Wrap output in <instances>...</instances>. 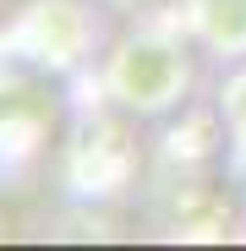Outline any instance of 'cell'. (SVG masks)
I'll use <instances>...</instances> for the list:
<instances>
[{
    "label": "cell",
    "instance_id": "6da1fadb",
    "mask_svg": "<svg viewBox=\"0 0 246 251\" xmlns=\"http://www.w3.org/2000/svg\"><path fill=\"white\" fill-rule=\"evenodd\" d=\"M181 82H186L181 55H175L170 44H153V38L126 44L120 60H115V93H120V104H132V109H142V115L175 104Z\"/></svg>",
    "mask_w": 246,
    "mask_h": 251
},
{
    "label": "cell",
    "instance_id": "7a4b0ae2",
    "mask_svg": "<svg viewBox=\"0 0 246 251\" xmlns=\"http://www.w3.org/2000/svg\"><path fill=\"white\" fill-rule=\"evenodd\" d=\"M197 27L214 50L241 55L246 50V0H197Z\"/></svg>",
    "mask_w": 246,
    "mask_h": 251
}]
</instances>
